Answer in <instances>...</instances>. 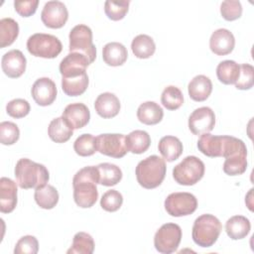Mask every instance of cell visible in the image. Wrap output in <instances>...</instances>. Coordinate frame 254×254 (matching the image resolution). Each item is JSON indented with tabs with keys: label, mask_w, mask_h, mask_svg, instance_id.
<instances>
[{
	"label": "cell",
	"mask_w": 254,
	"mask_h": 254,
	"mask_svg": "<svg viewBox=\"0 0 254 254\" xmlns=\"http://www.w3.org/2000/svg\"><path fill=\"white\" fill-rule=\"evenodd\" d=\"M73 128L69 125V123L63 117L55 118L51 121L48 134L52 141L56 143H64L70 139L73 134Z\"/></svg>",
	"instance_id": "cb8c5ba5"
},
{
	"label": "cell",
	"mask_w": 254,
	"mask_h": 254,
	"mask_svg": "<svg viewBox=\"0 0 254 254\" xmlns=\"http://www.w3.org/2000/svg\"><path fill=\"white\" fill-rule=\"evenodd\" d=\"M62 116L73 129H80L89 122L90 112L85 104L76 102L66 105Z\"/></svg>",
	"instance_id": "e0dca14e"
},
{
	"label": "cell",
	"mask_w": 254,
	"mask_h": 254,
	"mask_svg": "<svg viewBox=\"0 0 254 254\" xmlns=\"http://www.w3.org/2000/svg\"><path fill=\"white\" fill-rule=\"evenodd\" d=\"M235 46L233 34L227 29L215 30L209 39L210 51L217 56H225L230 54Z\"/></svg>",
	"instance_id": "2e32d148"
},
{
	"label": "cell",
	"mask_w": 254,
	"mask_h": 254,
	"mask_svg": "<svg viewBox=\"0 0 254 254\" xmlns=\"http://www.w3.org/2000/svg\"><path fill=\"white\" fill-rule=\"evenodd\" d=\"M123 203L122 194L116 190H110L103 193L100 199V206L109 212L118 210Z\"/></svg>",
	"instance_id": "ab89813d"
},
{
	"label": "cell",
	"mask_w": 254,
	"mask_h": 254,
	"mask_svg": "<svg viewBox=\"0 0 254 254\" xmlns=\"http://www.w3.org/2000/svg\"><path fill=\"white\" fill-rule=\"evenodd\" d=\"M131 49L136 58L149 59L154 55L156 51V45L150 36L141 34L133 39L131 43Z\"/></svg>",
	"instance_id": "1f68e13d"
},
{
	"label": "cell",
	"mask_w": 254,
	"mask_h": 254,
	"mask_svg": "<svg viewBox=\"0 0 254 254\" xmlns=\"http://www.w3.org/2000/svg\"><path fill=\"white\" fill-rule=\"evenodd\" d=\"M159 152L167 162L177 160L183 153V143L175 136H165L161 138L158 145Z\"/></svg>",
	"instance_id": "83f0119b"
},
{
	"label": "cell",
	"mask_w": 254,
	"mask_h": 254,
	"mask_svg": "<svg viewBox=\"0 0 254 254\" xmlns=\"http://www.w3.org/2000/svg\"><path fill=\"white\" fill-rule=\"evenodd\" d=\"M190 97L197 102L204 101L208 98L212 91V82L209 77L198 74L194 76L188 85Z\"/></svg>",
	"instance_id": "44dd1931"
},
{
	"label": "cell",
	"mask_w": 254,
	"mask_h": 254,
	"mask_svg": "<svg viewBox=\"0 0 254 254\" xmlns=\"http://www.w3.org/2000/svg\"><path fill=\"white\" fill-rule=\"evenodd\" d=\"M128 58L127 49L118 42L106 44L102 50V59L104 63L111 66L122 65Z\"/></svg>",
	"instance_id": "7402d4cb"
},
{
	"label": "cell",
	"mask_w": 254,
	"mask_h": 254,
	"mask_svg": "<svg viewBox=\"0 0 254 254\" xmlns=\"http://www.w3.org/2000/svg\"><path fill=\"white\" fill-rule=\"evenodd\" d=\"M39 251V242L35 236L25 235L21 237L14 248L15 254H36Z\"/></svg>",
	"instance_id": "ee69618b"
},
{
	"label": "cell",
	"mask_w": 254,
	"mask_h": 254,
	"mask_svg": "<svg viewBox=\"0 0 254 254\" xmlns=\"http://www.w3.org/2000/svg\"><path fill=\"white\" fill-rule=\"evenodd\" d=\"M215 125V114L207 106L196 108L189 117V128L193 135L210 132Z\"/></svg>",
	"instance_id": "7c38bea8"
},
{
	"label": "cell",
	"mask_w": 254,
	"mask_h": 254,
	"mask_svg": "<svg viewBox=\"0 0 254 254\" xmlns=\"http://www.w3.org/2000/svg\"><path fill=\"white\" fill-rule=\"evenodd\" d=\"M98 171L95 166H87L76 172L72 179L73 199L81 208L93 206L98 198Z\"/></svg>",
	"instance_id": "6da1fadb"
},
{
	"label": "cell",
	"mask_w": 254,
	"mask_h": 254,
	"mask_svg": "<svg viewBox=\"0 0 254 254\" xmlns=\"http://www.w3.org/2000/svg\"><path fill=\"white\" fill-rule=\"evenodd\" d=\"M220 14L226 21H234L242 15V5L236 0H226L220 5Z\"/></svg>",
	"instance_id": "b9f144b4"
},
{
	"label": "cell",
	"mask_w": 254,
	"mask_h": 254,
	"mask_svg": "<svg viewBox=\"0 0 254 254\" xmlns=\"http://www.w3.org/2000/svg\"><path fill=\"white\" fill-rule=\"evenodd\" d=\"M17 205V185L9 178L0 180V211L2 213L12 212Z\"/></svg>",
	"instance_id": "ac0fdd59"
},
{
	"label": "cell",
	"mask_w": 254,
	"mask_h": 254,
	"mask_svg": "<svg viewBox=\"0 0 254 254\" xmlns=\"http://www.w3.org/2000/svg\"><path fill=\"white\" fill-rule=\"evenodd\" d=\"M27 50L34 57L55 59L61 54L63 45L56 36L36 33L29 37L27 41Z\"/></svg>",
	"instance_id": "5b68a950"
},
{
	"label": "cell",
	"mask_w": 254,
	"mask_h": 254,
	"mask_svg": "<svg viewBox=\"0 0 254 254\" xmlns=\"http://www.w3.org/2000/svg\"><path fill=\"white\" fill-rule=\"evenodd\" d=\"M90 64L88 59L79 53H68L60 64V72L62 76H74L86 71Z\"/></svg>",
	"instance_id": "9a60e30c"
},
{
	"label": "cell",
	"mask_w": 254,
	"mask_h": 254,
	"mask_svg": "<svg viewBox=\"0 0 254 254\" xmlns=\"http://www.w3.org/2000/svg\"><path fill=\"white\" fill-rule=\"evenodd\" d=\"M130 1H106L104 3V12L112 21L122 20L128 12Z\"/></svg>",
	"instance_id": "74e56055"
},
{
	"label": "cell",
	"mask_w": 254,
	"mask_h": 254,
	"mask_svg": "<svg viewBox=\"0 0 254 254\" xmlns=\"http://www.w3.org/2000/svg\"><path fill=\"white\" fill-rule=\"evenodd\" d=\"M41 19L44 25L51 29H60L68 19V11L61 1H48L42 10Z\"/></svg>",
	"instance_id": "8fae6325"
},
{
	"label": "cell",
	"mask_w": 254,
	"mask_h": 254,
	"mask_svg": "<svg viewBox=\"0 0 254 254\" xmlns=\"http://www.w3.org/2000/svg\"><path fill=\"white\" fill-rule=\"evenodd\" d=\"M247 169V149L240 150L225 158L223 172L228 176L242 175Z\"/></svg>",
	"instance_id": "4316f807"
},
{
	"label": "cell",
	"mask_w": 254,
	"mask_h": 254,
	"mask_svg": "<svg viewBox=\"0 0 254 254\" xmlns=\"http://www.w3.org/2000/svg\"><path fill=\"white\" fill-rule=\"evenodd\" d=\"M30 104L23 98H16L9 101L6 105V111L9 116L13 118H23L30 112Z\"/></svg>",
	"instance_id": "7bdbcfd3"
},
{
	"label": "cell",
	"mask_w": 254,
	"mask_h": 254,
	"mask_svg": "<svg viewBox=\"0 0 254 254\" xmlns=\"http://www.w3.org/2000/svg\"><path fill=\"white\" fill-rule=\"evenodd\" d=\"M39 5L38 0H29V1H15L14 8L15 11L22 17H30L34 15L37 11Z\"/></svg>",
	"instance_id": "f6af8a7d"
},
{
	"label": "cell",
	"mask_w": 254,
	"mask_h": 254,
	"mask_svg": "<svg viewBox=\"0 0 254 254\" xmlns=\"http://www.w3.org/2000/svg\"><path fill=\"white\" fill-rule=\"evenodd\" d=\"M224 147V135L215 136L209 133H204L200 135L197 141L198 150L209 158L222 157Z\"/></svg>",
	"instance_id": "ffe728a7"
},
{
	"label": "cell",
	"mask_w": 254,
	"mask_h": 254,
	"mask_svg": "<svg viewBox=\"0 0 254 254\" xmlns=\"http://www.w3.org/2000/svg\"><path fill=\"white\" fill-rule=\"evenodd\" d=\"M251 224L247 217L243 215H234L230 217L225 223L226 234L232 240L245 238L250 232Z\"/></svg>",
	"instance_id": "484cf974"
},
{
	"label": "cell",
	"mask_w": 254,
	"mask_h": 254,
	"mask_svg": "<svg viewBox=\"0 0 254 254\" xmlns=\"http://www.w3.org/2000/svg\"><path fill=\"white\" fill-rule=\"evenodd\" d=\"M27 60L19 50H11L1 60V66L4 73L11 78L20 77L26 70Z\"/></svg>",
	"instance_id": "5bb4252c"
},
{
	"label": "cell",
	"mask_w": 254,
	"mask_h": 254,
	"mask_svg": "<svg viewBox=\"0 0 254 254\" xmlns=\"http://www.w3.org/2000/svg\"><path fill=\"white\" fill-rule=\"evenodd\" d=\"M34 198L40 207L52 209L59 201V192L55 187L46 184L35 190Z\"/></svg>",
	"instance_id": "f1b7e54d"
},
{
	"label": "cell",
	"mask_w": 254,
	"mask_h": 254,
	"mask_svg": "<svg viewBox=\"0 0 254 254\" xmlns=\"http://www.w3.org/2000/svg\"><path fill=\"white\" fill-rule=\"evenodd\" d=\"M73 149L78 156H91L97 151L96 138L91 134H82L78 136L74 141Z\"/></svg>",
	"instance_id": "8d00e7d4"
},
{
	"label": "cell",
	"mask_w": 254,
	"mask_h": 254,
	"mask_svg": "<svg viewBox=\"0 0 254 254\" xmlns=\"http://www.w3.org/2000/svg\"><path fill=\"white\" fill-rule=\"evenodd\" d=\"M164 205L171 216H186L195 211L197 199L190 192H173L167 196Z\"/></svg>",
	"instance_id": "9c48e42d"
},
{
	"label": "cell",
	"mask_w": 254,
	"mask_h": 254,
	"mask_svg": "<svg viewBox=\"0 0 254 254\" xmlns=\"http://www.w3.org/2000/svg\"><path fill=\"white\" fill-rule=\"evenodd\" d=\"M221 228V223L216 216L212 214H201L193 222L191 232L192 240L200 247H210L216 242Z\"/></svg>",
	"instance_id": "277c9868"
},
{
	"label": "cell",
	"mask_w": 254,
	"mask_h": 254,
	"mask_svg": "<svg viewBox=\"0 0 254 254\" xmlns=\"http://www.w3.org/2000/svg\"><path fill=\"white\" fill-rule=\"evenodd\" d=\"M69 53H79L85 56L90 64L96 58V49L92 42L91 29L83 24L74 26L68 35Z\"/></svg>",
	"instance_id": "52a82bcc"
},
{
	"label": "cell",
	"mask_w": 254,
	"mask_h": 254,
	"mask_svg": "<svg viewBox=\"0 0 254 254\" xmlns=\"http://www.w3.org/2000/svg\"><path fill=\"white\" fill-rule=\"evenodd\" d=\"M204 164L195 156H188L173 169V178L183 186H193L204 175Z\"/></svg>",
	"instance_id": "8992f818"
},
{
	"label": "cell",
	"mask_w": 254,
	"mask_h": 254,
	"mask_svg": "<svg viewBox=\"0 0 254 254\" xmlns=\"http://www.w3.org/2000/svg\"><path fill=\"white\" fill-rule=\"evenodd\" d=\"M182 239V228L177 223H165L155 233L154 246L163 254L177 251Z\"/></svg>",
	"instance_id": "ba28073f"
},
{
	"label": "cell",
	"mask_w": 254,
	"mask_h": 254,
	"mask_svg": "<svg viewBox=\"0 0 254 254\" xmlns=\"http://www.w3.org/2000/svg\"><path fill=\"white\" fill-rule=\"evenodd\" d=\"M94 108L100 117L105 119L112 118L120 111V101L115 94L111 92H103L95 99Z\"/></svg>",
	"instance_id": "d6986e66"
},
{
	"label": "cell",
	"mask_w": 254,
	"mask_h": 254,
	"mask_svg": "<svg viewBox=\"0 0 254 254\" xmlns=\"http://www.w3.org/2000/svg\"><path fill=\"white\" fill-rule=\"evenodd\" d=\"M19 35V25L12 18L0 20V47L5 48L14 43Z\"/></svg>",
	"instance_id": "836d02e7"
},
{
	"label": "cell",
	"mask_w": 254,
	"mask_h": 254,
	"mask_svg": "<svg viewBox=\"0 0 254 254\" xmlns=\"http://www.w3.org/2000/svg\"><path fill=\"white\" fill-rule=\"evenodd\" d=\"M15 177L21 189H37L49 182L50 174L48 169L30 159H20L15 167Z\"/></svg>",
	"instance_id": "7a4b0ae2"
},
{
	"label": "cell",
	"mask_w": 254,
	"mask_h": 254,
	"mask_svg": "<svg viewBox=\"0 0 254 254\" xmlns=\"http://www.w3.org/2000/svg\"><path fill=\"white\" fill-rule=\"evenodd\" d=\"M166 171L165 160L157 155H152L138 163L135 174L139 185L144 189L151 190L163 183Z\"/></svg>",
	"instance_id": "3957f363"
},
{
	"label": "cell",
	"mask_w": 254,
	"mask_h": 254,
	"mask_svg": "<svg viewBox=\"0 0 254 254\" xmlns=\"http://www.w3.org/2000/svg\"><path fill=\"white\" fill-rule=\"evenodd\" d=\"M88 83L89 79L86 71L74 76L62 77V88L64 92L68 96L81 95L87 89Z\"/></svg>",
	"instance_id": "d4e9b609"
},
{
	"label": "cell",
	"mask_w": 254,
	"mask_h": 254,
	"mask_svg": "<svg viewBox=\"0 0 254 254\" xmlns=\"http://www.w3.org/2000/svg\"><path fill=\"white\" fill-rule=\"evenodd\" d=\"M240 73V65L231 60H226L218 64L216 67V75L223 84H233L238 79Z\"/></svg>",
	"instance_id": "d6a6232c"
},
{
	"label": "cell",
	"mask_w": 254,
	"mask_h": 254,
	"mask_svg": "<svg viewBox=\"0 0 254 254\" xmlns=\"http://www.w3.org/2000/svg\"><path fill=\"white\" fill-rule=\"evenodd\" d=\"M126 145L128 152L142 154L146 152L151 145L150 135L143 130L132 131L126 136Z\"/></svg>",
	"instance_id": "4dcf8cb0"
},
{
	"label": "cell",
	"mask_w": 254,
	"mask_h": 254,
	"mask_svg": "<svg viewBox=\"0 0 254 254\" xmlns=\"http://www.w3.org/2000/svg\"><path fill=\"white\" fill-rule=\"evenodd\" d=\"M98 171V184L105 187L117 185L122 179V171L119 167L110 163H101L96 166Z\"/></svg>",
	"instance_id": "f546056e"
},
{
	"label": "cell",
	"mask_w": 254,
	"mask_h": 254,
	"mask_svg": "<svg viewBox=\"0 0 254 254\" xmlns=\"http://www.w3.org/2000/svg\"><path fill=\"white\" fill-rule=\"evenodd\" d=\"M20 137V130L18 126L10 121H3L0 123V142L3 145H13Z\"/></svg>",
	"instance_id": "f35d334b"
},
{
	"label": "cell",
	"mask_w": 254,
	"mask_h": 254,
	"mask_svg": "<svg viewBox=\"0 0 254 254\" xmlns=\"http://www.w3.org/2000/svg\"><path fill=\"white\" fill-rule=\"evenodd\" d=\"M94 251V241L90 234L77 232L72 239L71 247L66 251L67 254H91Z\"/></svg>",
	"instance_id": "e575fe53"
},
{
	"label": "cell",
	"mask_w": 254,
	"mask_h": 254,
	"mask_svg": "<svg viewBox=\"0 0 254 254\" xmlns=\"http://www.w3.org/2000/svg\"><path fill=\"white\" fill-rule=\"evenodd\" d=\"M164 111L162 107L154 101H146L140 104L137 109L138 120L146 125H156L162 121Z\"/></svg>",
	"instance_id": "603a6c76"
},
{
	"label": "cell",
	"mask_w": 254,
	"mask_h": 254,
	"mask_svg": "<svg viewBox=\"0 0 254 254\" xmlns=\"http://www.w3.org/2000/svg\"><path fill=\"white\" fill-rule=\"evenodd\" d=\"M95 138L97 151L102 155L119 159L124 157L128 152L126 136L123 134L105 133Z\"/></svg>",
	"instance_id": "30bf717a"
},
{
	"label": "cell",
	"mask_w": 254,
	"mask_h": 254,
	"mask_svg": "<svg viewBox=\"0 0 254 254\" xmlns=\"http://www.w3.org/2000/svg\"><path fill=\"white\" fill-rule=\"evenodd\" d=\"M35 102L40 106L51 105L57 97L56 83L49 77L38 78L31 89Z\"/></svg>",
	"instance_id": "4fadbf2b"
},
{
	"label": "cell",
	"mask_w": 254,
	"mask_h": 254,
	"mask_svg": "<svg viewBox=\"0 0 254 254\" xmlns=\"http://www.w3.org/2000/svg\"><path fill=\"white\" fill-rule=\"evenodd\" d=\"M161 102L168 110H177L184 103V95L177 86L169 85L162 92Z\"/></svg>",
	"instance_id": "d590c367"
},
{
	"label": "cell",
	"mask_w": 254,
	"mask_h": 254,
	"mask_svg": "<svg viewBox=\"0 0 254 254\" xmlns=\"http://www.w3.org/2000/svg\"><path fill=\"white\" fill-rule=\"evenodd\" d=\"M234 84L240 90L250 89L254 84V67L249 64H242L238 79Z\"/></svg>",
	"instance_id": "60d3db41"
}]
</instances>
